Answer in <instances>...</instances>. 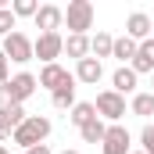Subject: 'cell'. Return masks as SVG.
<instances>
[{
  "instance_id": "28",
  "label": "cell",
  "mask_w": 154,
  "mask_h": 154,
  "mask_svg": "<svg viewBox=\"0 0 154 154\" xmlns=\"http://www.w3.org/2000/svg\"><path fill=\"white\" fill-rule=\"evenodd\" d=\"M0 154H11V151H7V147H4V143H0Z\"/></svg>"
},
{
  "instance_id": "30",
  "label": "cell",
  "mask_w": 154,
  "mask_h": 154,
  "mask_svg": "<svg viewBox=\"0 0 154 154\" xmlns=\"http://www.w3.org/2000/svg\"><path fill=\"white\" fill-rule=\"evenodd\" d=\"M133 154H143V151H133Z\"/></svg>"
},
{
  "instance_id": "5",
  "label": "cell",
  "mask_w": 154,
  "mask_h": 154,
  "mask_svg": "<svg viewBox=\"0 0 154 154\" xmlns=\"http://www.w3.org/2000/svg\"><path fill=\"white\" fill-rule=\"evenodd\" d=\"M0 50H4V54H7V61H14V65H29V61L36 57V54H32V39L25 36V32H18V29L4 39V47H0Z\"/></svg>"
},
{
  "instance_id": "20",
  "label": "cell",
  "mask_w": 154,
  "mask_h": 154,
  "mask_svg": "<svg viewBox=\"0 0 154 154\" xmlns=\"http://www.w3.org/2000/svg\"><path fill=\"white\" fill-rule=\"evenodd\" d=\"M129 111L140 115V118H151V115H154V93H136L133 104H129Z\"/></svg>"
},
{
  "instance_id": "26",
  "label": "cell",
  "mask_w": 154,
  "mask_h": 154,
  "mask_svg": "<svg viewBox=\"0 0 154 154\" xmlns=\"http://www.w3.org/2000/svg\"><path fill=\"white\" fill-rule=\"evenodd\" d=\"M25 154H54V151H50L47 143H39V147H29V151H25Z\"/></svg>"
},
{
  "instance_id": "31",
  "label": "cell",
  "mask_w": 154,
  "mask_h": 154,
  "mask_svg": "<svg viewBox=\"0 0 154 154\" xmlns=\"http://www.w3.org/2000/svg\"><path fill=\"white\" fill-rule=\"evenodd\" d=\"M151 86H154V79H151ZM151 93H154V90H151Z\"/></svg>"
},
{
  "instance_id": "11",
  "label": "cell",
  "mask_w": 154,
  "mask_h": 154,
  "mask_svg": "<svg viewBox=\"0 0 154 154\" xmlns=\"http://www.w3.org/2000/svg\"><path fill=\"white\" fill-rule=\"evenodd\" d=\"M136 82H140V75H136L129 65H118L115 75H111V90L122 93V97H125V93H133V97H136Z\"/></svg>"
},
{
  "instance_id": "7",
  "label": "cell",
  "mask_w": 154,
  "mask_h": 154,
  "mask_svg": "<svg viewBox=\"0 0 154 154\" xmlns=\"http://www.w3.org/2000/svg\"><path fill=\"white\" fill-rule=\"evenodd\" d=\"M100 151L104 154H133V136H129V129L115 122V125H108V133H104V143H100Z\"/></svg>"
},
{
  "instance_id": "23",
  "label": "cell",
  "mask_w": 154,
  "mask_h": 154,
  "mask_svg": "<svg viewBox=\"0 0 154 154\" xmlns=\"http://www.w3.org/2000/svg\"><path fill=\"white\" fill-rule=\"evenodd\" d=\"M14 25H18V18H14V11H11V7H0V36L7 39L11 32H14Z\"/></svg>"
},
{
  "instance_id": "19",
  "label": "cell",
  "mask_w": 154,
  "mask_h": 154,
  "mask_svg": "<svg viewBox=\"0 0 154 154\" xmlns=\"http://www.w3.org/2000/svg\"><path fill=\"white\" fill-rule=\"evenodd\" d=\"M65 54L75 57V61L90 57V36H68V39H65Z\"/></svg>"
},
{
  "instance_id": "18",
  "label": "cell",
  "mask_w": 154,
  "mask_h": 154,
  "mask_svg": "<svg viewBox=\"0 0 154 154\" xmlns=\"http://www.w3.org/2000/svg\"><path fill=\"white\" fill-rule=\"evenodd\" d=\"M93 118H97V108H93L90 100H79L75 108H72V115H68V122H72L75 129H82V125H86V122H93Z\"/></svg>"
},
{
  "instance_id": "12",
  "label": "cell",
  "mask_w": 154,
  "mask_h": 154,
  "mask_svg": "<svg viewBox=\"0 0 154 154\" xmlns=\"http://www.w3.org/2000/svg\"><path fill=\"white\" fill-rule=\"evenodd\" d=\"M100 75H104V65H100L97 57H82V61H75V79H79V82L97 86V82H100Z\"/></svg>"
},
{
  "instance_id": "6",
  "label": "cell",
  "mask_w": 154,
  "mask_h": 154,
  "mask_svg": "<svg viewBox=\"0 0 154 154\" xmlns=\"http://www.w3.org/2000/svg\"><path fill=\"white\" fill-rule=\"evenodd\" d=\"M97 115L100 118H108L111 125L115 122H122V115H125V97L122 93H115V90H104V93H97Z\"/></svg>"
},
{
  "instance_id": "2",
  "label": "cell",
  "mask_w": 154,
  "mask_h": 154,
  "mask_svg": "<svg viewBox=\"0 0 154 154\" xmlns=\"http://www.w3.org/2000/svg\"><path fill=\"white\" fill-rule=\"evenodd\" d=\"M65 25H68V36H86V29H93V4L90 0H68Z\"/></svg>"
},
{
  "instance_id": "3",
  "label": "cell",
  "mask_w": 154,
  "mask_h": 154,
  "mask_svg": "<svg viewBox=\"0 0 154 154\" xmlns=\"http://www.w3.org/2000/svg\"><path fill=\"white\" fill-rule=\"evenodd\" d=\"M39 79L32 75V72H18V75H11L0 90H4V100H11V104H25L32 93H36Z\"/></svg>"
},
{
  "instance_id": "13",
  "label": "cell",
  "mask_w": 154,
  "mask_h": 154,
  "mask_svg": "<svg viewBox=\"0 0 154 154\" xmlns=\"http://www.w3.org/2000/svg\"><path fill=\"white\" fill-rule=\"evenodd\" d=\"M129 68H133L136 75H147V72L154 75V36L140 43V50H136V57H133V65H129Z\"/></svg>"
},
{
  "instance_id": "14",
  "label": "cell",
  "mask_w": 154,
  "mask_h": 154,
  "mask_svg": "<svg viewBox=\"0 0 154 154\" xmlns=\"http://www.w3.org/2000/svg\"><path fill=\"white\" fill-rule=\"evenodd\" d=\"M111 50H115V36L111 32H104V29H97V36L90 39V57H111Z\"/></svg>"
},
{
  "instance_id": "4",
  "label": "cell",
  "mask_w": 154,
  "mask_h": 154,
  "mask_svg": "<svg viewBox=\"0 0 154 154\" xmlns=\"http://www.w3.org/2000/svg\"><path fill=\"white\" fill-rule=\"evenodd\" d=\"M32 54H36L43 65H57V57L65 54V36L61 32H39L32 39Z\"/></svg>"
},
{
  "instance_id": "9",
  "label": "cell",
  "mask_w": 154,
  "mask_h": 154,
  "mask_svg": "<svg viewBox=\"0 0 154 154\" xmlns=\"http://www.w3.org/2000/svg\"><path fill=\"white\" fill-rule=\"evenodd\" d=\"M125 36L136 39V43L151 39V36H154V18L147 14V11H133V14L125 18Z\"/></svg>"
},
{
  "instance_id": "8",
  "label": "cell",
  "mask_w": 154,
  "mask_h": 154,
  "mask_svg": "<svg viewBox=\"0 0 154 154\" xmlns=\"http://www.w3.org/2000/svg\"><path fill=\"white\" fill-rule=\"evenodd\" d=\"M39 86L50 90V93H57V90H65V86H75V75H72L68 68H61V65H43Z\"/></svg>"
},
{
  "instance_id": "22",
  "label": "cell",
  "mask_w": 154,
  "mask_h": 154,
  "mask_svg": "<svg viewBox=\"0 0 154 154\" xmlns=\"http://www.w3.org/2000/svg\"><path fill=\"white\" fill-rule=\"evenodd\" d=\"M11 11H14V18H36L39 4L36 0H11Z\"/></svg>"
},
{
  "instance_id": "29",
  "label": "cell",
  "mask_w": 154,
  "mask_h": 154,
  "mask_svg": "<svg viewBox=\"0 0 154 154\" xmlns=\"http://www.w3.org/2000/svg\"><path fill=\"white\" fill-rule=\"evenodd\" d=\"M61 154H79V151H61Z\"/></svg>"
},
{
  "instance_id": "16",
  "label": "cell",
  "mask_w": 154,
  "mask_h": 154,
  "mask_svg": "<svg viewBox=\"0 0 154 154\" xmlns=\"http://www.w3.org/2000/svg\"><path fill=\"white\" fill-rule=\"evenodd\" d=\"M104 133H108V125H104V118H100V115L93 118V122H86V125L79 129L82 143H104Z\"/></svg>"
},
{
  "instance_id": "1",
  "label": "cell",
  "mask_w": 154,
  "mask_h": 154,
  "mask_svg": "<svg viewBox=\"0 0 154 154\" xmlns=\"http://www.w3.org/2000/svg\"><path fill=\"white\" fill-rule=\"evenodd\" d=\"M50 129H54V122H50L47 115H29L18 129H14V133H11V140H14L18 147H25V151H29V147H39V143L50 136Z\"/></svg>"
},
{
  "instance_id": "15",
  "label": "cell",
  "mask_w": 154,
  "mask_h": 154,
  "mask_svg": "<svg viewBox=\"0 0 154 154\" xmlns=\"http://www.w3.org/2000/svg\"><path fill=\"white\" fill-rule=\"evenodd\" d=\"M25 118H29V115H25V108H22V104H11V100H4V104H0V122H4L11 133H14Z\"/></svg>"
},
{
  "instance_id": "17",
  "label": "cell",
  "mask_w": 154,
  "mask_h": 154,
  "mask_svg": "<svg viewBox=\"0 0 154 154\" xmlns=\"http://www.w3.org/2000/svg\"><path fill=\"white\" fill-rule=\"evenodd\" d=\"M136 50H140V43H136V39H129V36H118V39H115V50H111V57H118L122 65H125V61L133 65Z\"/></svg>"
},
{
  "instance_id": "21",
  "label": "cell",
  "mask_w": 154,
  "mask_h": 154,
  "mask_svg": "<svg viewBox=\"0 0 154 154\" xmlns=\"http://www.w3.org/2000/svg\"><path fill=\"white\" fill-rule=\"evenodd\" d=\"M50 97H54V108H61V111L79 104L75 100V86H65V90H57V93H50Z\"/></svg>"
},
{
  "instance_id": "27",
  "label": "cell",
  "mask_w": 154,
  "mask_h": 154,
  "mask_svg": "<svg viewBox=\"0 0 154 154\" xmlns=\"http://www.w3.org/2000/svg\"><path fill=\"white\" fill-rule=\"evenodd\" d=\"M7 136H11V129H7V125H4V122H0V143H4V140H7Z\"/></svg>"
},
{
  "instance_id": "25",
  "label": "cell",
  "mask_w": 154,
  "mask_h": 154,
  "mask_svg": "<svg viewBox=\"0 0 154 154\" xmlns=\"http://www.w3.org/2000/svg\"><path fill=\"white\" fill-rule=\"evenodd\" d=\"M7 79H11V61H7V54L0 50V86H4Z\"/></svg>"
},
{
  "instance_id": "10",
  "label": "cell",
  "mask_w": 154,
  "mask_h": 154,
  "mask_svg": "<svg viewBox=\"0 0 154 154\" xmlns=\"http://www.w3.org/2000/svg\"><path fill=\"white\" fill-rule=\"evenodd\" d=\"M36 29L39 32H57L61 25H65V11L57 7V4H39V11H36Z\"/></svg>"
},
{
  "instance_id": "24",
  "label": "cell",
  "mask_w": 154,
  "mask_h": 154,
  "mask_svg": "<svg viewBox=\"0 0 154 154\" xmlns=\"http://www.w3.org/2000/svg\"><path fill=\"white\" fill-rule=\"evenodd\" d=\"M140 147H143V154H154V125L140 129Z\"/></svg>"
}]
</instances>
